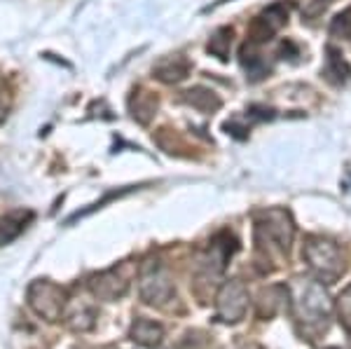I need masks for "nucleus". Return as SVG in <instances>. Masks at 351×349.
Here are the masks:
<instances>
[{"mask_svg": "<svg viewBox=\"0 0 351 349\" xmlns=\"http://www.w3.org/2000/svg\"><path fill=\"white\" fill-rule=\"evenodd\" d=\"M288 300H291V309L300 326V333L307 340H316L321 333H326L328 324H330L332 305L321 281L298 279V284L288 289Z\"/></svg>", "mask_w": 351, "mask_h": 349, "instance_id": "nucleus-1", "label": "nucleus"}, {"mask_svg": "<svg viewBox=\"0 0 351 349\" xmlns=\"http://www.w3.org/2000/svg\"><path fill=\"white\" fill-rule=\"evenodd\" d=\"M293 237H295V223L286 209H267L258 213L253 241H256L258 261L265 263V269H274L279 261H284L291 251Z\"/></svg>", "mask_w": 351, "mask_h": 349, "instance_id": "nucleus-2", "label": "nucleus"}, {"mask_svg": "<svg viewBox=\"0 0 351 349\" xmlns=\"http://www.w3.org/2000/svg\"><path fill=\"white\" fill-rule=\"evenodd\" d=\"M302 258L309 272L321 284H335L344 272V256L335 241L324 237H309L302 246Z\"/></svg>", "mask_w": 351, "mask_h": 349, "instance_id": "nucleus-3", "label": "nucleus"}, {"mask_svg": "<svg viewBox=\"0 0 351 349\" xmlns=\"http://www.w3.org/2000/svg\"><path fill=\"white\" fill-rule=\"evenodd\" d=\"M138 293L145 305L167 307L176 296L173 279L169 269L157 261H148L138 272Z\"/></svg>", "mask_w": 351, "mask_h": 349, "instance_id": "nucleus-4", "label": "nucleus"}, {"mask_svg": "<svg viewBox=\"0 0 351 349\" xmlns=\"http://www.w3.org/2000/svg\"><path fill=\"white\" fill-rule=\"evenodd\" d=\"M26 298H28V307L38 314L45 322L54 324L61 319L64 309L68 305V296L66 291L61 289L59 284L49 279H36L26 291Z\"/></svg>", "mask_w": 351, "mask_h": 349, "instance_id": "nucleus-5", "label": "nucleus"}, {"mask_svg": "<svg viewBox=\"0 0 351 349\" xmlns=\"http://www.w3.org/2000/svg\"><path fill=\"white\" fill-rule=\"evenodd\" d=\"M132 277H134V267L129 265V263H122L120 267H110V269H104V272L94 274V277L89 279V291H92V296L99 298V300L115 302L127 296Z\"/></svg>", "mask_w": 351, "mask_h": 349, "instance_id": "nucleus-6", "label": "nucleus"}, {"mask_svg": "<svg viewBox=\"0 0 351 349\" xmlns=\"http://www.w3.org/2000/svg\"><path fill=\"white\" fill-rule=\"evenodd\" d=\"M248 309V291L239 279H230L216 296V319L225 324H239Z\"/></svg>", "mask_w": 351, "mask_h": 349, "instance_id": "nucleus-7", "label": "nucleus"}, {"mask_svg": "<svg viewBox=\"0 0 351 349\" xmlns=\"http://www.w3.org/2000/svg\"><path fill=\"white\" fill-rule=\"evenodd\" d=\"M288 21V8L284 3H274L269 5L267 10H263L256 19L251 21V26H248V45H265L267 40L276 36V33L281 31V28L286 26Z\"/></svg>", "mask_w": 351, "mask_h": 349, "instance_id": "nucleus-8", "label": "nucleus"}, {"mask_svg": "<svg viewBox=\"0 0 351 349\" xmlns=\"http://www.w3.org/2000/svg\"><path fill=\"white\" fill-rule=\"evenodd\" d=\"M129 337L136 345L145 347V349H157L164 340V328L160 324L150 322V319H136L129 328Z\"/></svg>", "mask_w": 351, "mask_h": 349, "instance_id": "nucleus-9", "label": "nucleus"}, {"mask_svg": "<svg viewBox=\"0 0 351 349\" xmlns=\"http://www.w3.org/2000/svg\"><path fill=\"white\" fill-rule=\"evenodd\" d=\"M33 221V211H24V209H16V211H10L0 218V246L10 244L19 237L21 232L28 228V223Z\"/></svg>", "mask_w": 351, "mask_h": 349, "instance_id": "nucleus-10", "label": "nucleus"}, {"mask_svg": "<svg viewBox=\"0 0 351 349\" xmlns=\"http://www.w3.org/2000/svg\"><path fill=\"white\" fill-rule=\"evenodd\" d=\"M190 64L180 56H173V59H164L157 64L155 75L160 77L162 82H180L183 77H188Z\"/></svg>", "mask_w": 351, "mask_h": 349, "instance_id": "nucleus-11", "label": "nucleus"}, {"mask_svg": "<svg viewBox=\"0 0 351 349\" xmlns=\"http://www.w3.org/2000/svg\"><path fill=\"white\" fill-rule=\"evenodd\" d=\"M326 75H328V80H332V82H337V84L347 82V80H349V75H351L349 64H347V61H344V54H342V52H337L335 47L328 49V66H326Z\"/></svg>", "mask_w": 351, "mask_h": 349, "instance_id": "nucleus-12", "label": "nucleus"}, {"mask_svg": "<svg viewBox=\"0 0 351 349\" xmlns=\"http://www.w3.org/2000/svg\"><path fill=\"white\" fill-rule=\"evenodd\" d=\"M61 319L68 324V328L73 330H92L94 324H96V312L89 305H82L80 312H68V309H64V314H61Z\"/></svg>", "mask_w": 351, "mask_h": 349, "instance_id": "nucleus-13", "label": "nucleus"}, {"mask_svg": "<svg viewBox=\"0 0 351 349\" xmlns=\"http://www.w3.org/2000/svg\"><path fill=\"white\" fill-rule=\"evenodd\" d=\"M132 110H134V117L138 122H148L152 115H155V110H157V99L152 97V94L148 92H141V94H136V97L132 99Z\"/></svg>", "mask_w": 351, "mask_h": 349, "instance_id": "nucleus-14", "label": "nucleus"}, {"mask_svg": "<svg viewBox=\"0 0 351 349\" xmlns=\"http://www.w3.org/2000/svg\"><path fill=\"white\" fill-rule=\"evenodd\" d=\"M185 99H188L190 104L195 106V108H199V110H216V108H220V99L213 92L204 89V87H197V89L185 92Z\"/></svg>", "mask_w": 351, "mask_h": 349, "instance_id": "nucleus-15", "label": "nucleus"}, {"mask_svg": "<svg viewBox=\"0 0 351 349\" xmlns=\"http://www.w3.org/2000/svg\"><path fill=\"white\" fill-rule=\"evenodd\" d=\"M230 45H232V28H220L216 36L211 38V43H208V52L216 54L218 59H228Z\"/></svg>", "mask_w": 351, "mask_h": 349, "instance_id": "nucleus-16", "label": "nucleus"}, {"mask_svg": "<svg viewBox=\"0 0 351 349\" xmlns=\"http://www.w3.org/2000/svg\"><path fill=\"white\" fill-rule=\"evenodd\" d=\"M335 309H337L339 324H342L344 328H347L349 333H351V286H347V289L339 293Z\"/></svg>", "mask_w": 351, "mask_h": 349, "instance_id": "nucleus-17", "label": "nucleus"}, {"mask_svg": "<svg viewBox=\"0 0 351 349\" xmlns=\"http://www.w3.org/2000/svg\"><path fill=\"white\" fill-rule=\"evenodd\" d=\"M330 33L337 38H351V8L344 10L342 14H337L335 19H332Z\"/></svg>", "mask_w": 351, "mask_h": 349, "instance_id": "nucleus-18", "label": "nucleus"}, {"mask_svg": "<svg viewBox=\"0 0 351 349\" xmlns=\"http://www.w3.org/2000/svg\"><path fill=\"white\" fill-rule=\"evenodd\" d=\"M332 3H335V0H311L307 8L302 10V14H304V16H309V19H314V16L324 14Z\"/></svg>", "mask_w": 351, "mask_h": 349, "instance_id": "nucleus-19", "label": "nucleus"}, {"mask_svg": "<svg viewBox=\"0 0 351 349\" xmlns=\"http://www.w3.org/2000/svg\"><path fill=\"white\" fill-rule=\"evenodd\" d=\"M5 117H8V106H5V99L0 97V125L5 122Z\"/></svg>", "mask_w": 351, "mask_h": 349, "instance_id": "nucleus-20", "label": "nucleus"}]
</instances>
